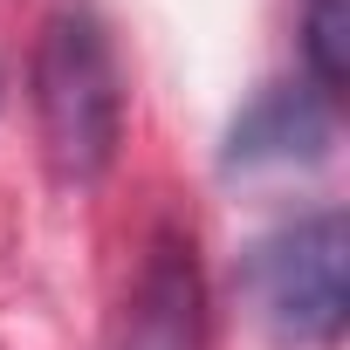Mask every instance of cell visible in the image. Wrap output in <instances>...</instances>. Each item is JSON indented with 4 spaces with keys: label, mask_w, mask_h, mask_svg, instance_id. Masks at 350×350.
Here are the masks:
<instances>
[{
    "label": "cell",
    "mask_w": 350,
    "mask_h": 350,
    "mask_svg": "<svg viewBox=\"0 0 350 350\" xmlns=\"http://www.w3.org/2000/svg\"><path fill=\"white\" fill-rule=\"evenodd\" d=\"M35 110L49 137V165L69 186H90L110 172L124 137V90L103 42V21L90 8H55L35 49Z\"/></svg>",
    "instance_id": "6da1fadb"
},
{
    "label": "cell",
    "mask_w": 350,
    "mask_h": 350,
    "mask_svg": "<svg viewBox=\"0 0 350 350\" xmlns=\"http://www.w3.org/2000/svg\"><path fill=\"white\" fill-rule=\"evenodd\" d=\"M343 261H350L343 213H309V220L268 234L254 247V261H247V288L261 302V323L282 343H302V350L336 343L343 336V309H350Z\"/></svg>",
    "instance_id": "7a4b0ae2"
},
{
    "label": "cell",
    "mask_w": 350,
    "mask_h": 350,
    "mask_svg": "<svg viewBox=\"0 0 350 350\" xmlns=\"http://www.w3.org/2000/svg\"><path fill=\"white\" fill-rule=\"evenodd\" d=\"M329 151V96L323 90H268L241 110L227 137V165H288Z\"/></svg>",
    "instance_id": "3957f363"
},
{
    "label": "cell",
    "mask_w": 350,
    "mask_h": 350,
    "mask_svg": "<svg viewBox=\"0 0 350 350\" xmlns=\"http://www.w3.org/2000/svg\"><path fill=\"white\" fill-rule=\"evenodd\" d=\"M124 350H200V282L179 247H165L144 268V282L131 295Z\"/></svg>",
    "instance_id": "277c9868"
},
{
    "label": "cell",
    "mask_w": 350,
    "mask_h": 350,
    "mask_svg": "<svg viewBox=\"0 0 350 350\" xmlns=\"http://www.w3.org/2000/svg\"><path fill=\"white\" fill-rule=\"evenodd\" d=\"M309 69L323 96L350 83V0H309Z\"/></svg>",
    "instance_id": "5b68a950"
}]
</instances>
